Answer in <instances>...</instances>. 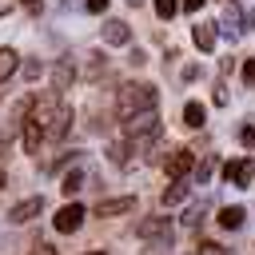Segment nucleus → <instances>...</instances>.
Instances as JSON below:
<instances>
[{
  "label": "nucleus",
  "instance_id": "obj_1",
  "mask_svg": "<svg viewBox=\"0 0 255 255\" xmlns=\"http://www.w3.org/2000/svg\"><path fill=\"white\" fill-rule=\"evenodd\" d=\"M155 104H159V88H155V84H124V88H120V104H116V112L128 120V116L147 112V108H155Z\"/></svg>",
  "mask_w": 255,
  "mask_h": 255
},
{
  "label": "nucleus",
  "instance_id": "obj_2",
  "mask_svg": "<svg viewBox=\"0 0 255 255\" xmlns=\"http://www.w3.org/2000/svg\"><path fill=\"white\" fill-rule=\"evenodd\" d=\"M159 131H163V124H159L155 108L135 112V116H128V120H124V135H128V143H131V147H147L151 139H159Z\"/></svg>",
  "mask_w": 255,
  "mask_h": 255
},
{
  "label": "nucleus",
  "instance_id": "obj_3",
  "mask_svg": "<svg viewBox=\"0 0 255 255\" xmlns=\"http://www.w3.org/2000/svg\"><path fill=\"white\" fill-rule=\"evenodd\" d=\"M135 235L139 239H151L155 247H171V219L167 215H151V219H143L135 227Z\"/></svg>",
  "mask_w": 255,
  "mask_h": 255
},
{
  "label": "nucleus",
  "instance_id": "obj_4",
  "mask_svg": "<svg viewBox=\"0 0 255 255\" xmlns=\"http://www.w3.org/2000/svg\"><path fill=\"white\" fill-rule=\"evenodd\" d=\"M84 207L80 203H68V207H60L56 215H52V223H56V231H64V235H72V231H80V223H84Z\"/></svg>",
  "mask_w": 255,
  "mask_h": 255
},
{
  "label": "nucleus",
  "instance_id": "obj_5",
  "mask_svg": "<svg viewBox=\"0 0 255 255\" xmlns=\"http://www.w3.org/2000/svg\"><path fill=\"white\" fill-rule=\"evenodd\" d=\"M191 163H195V147H175V151L167 155V175H171V179H187Z\"/></svg>",
  "mask_w": 255,
  "mask_h": 255
},
{
  "label": "nucleus",
  "instance_id": "obj_6",
  "mask_svg": "<svg viewBox=\"0 0 255 255\" xmlns=\"http://www.w3.org/2000/svg\"><path fill=\"white\" fill-rule=\"evenodd\" d=\"M223 179L235 183V187H251V179H255V163H251V159H231V163L223 167Z\"/></svg>",
  "mask_w": 255,
  "mask_h": 255
},
{
  "label": "nucleus",
  "instance_id": "obj_7",
  "mask_svg": "<svg viewBox=\"0 0 255 255\" xmlns=\"http://www.w3.org/2000/svg\"><path fill=\"white\" fill-rule=\"evenodd\" d=\"M135 207V199L131 195H120V199H100L96 207H92V215H100V219H112V215H128Z\"/></svg>",
  "mask_w": 255,
  "mask_h": 255
},
{
  "label": "nucleus",
  "instance_id": "obj_8",
  "mask_svg": "<svg viewBox=\"0 0 255 255\" xmlns=\"http://www.w3.org/2000/svg\"><path fill=\"white\" fill-rule=\"evenodd\" d=\"M40 211H44V199H40V195H28V199H20V203L8 211V219H12V223H32Z\"/></svg>",
  "mask_w": 255,
  "mask_h": 255
},
{
  "label": "nucleus",
  "instance_id": "obj_9",
  "mask_svg": "<svg viewBox=\"0 0 255 255\" xmlns=\"http://www.w3.org/2000/svg\"><path fill=\"white\" fill-rule=\"evenodd\" d=\"M68 128H72V112H68V108H56V112H52V120H48L44 139H64V135H68Z\"/></svg>",
  "mask_w": 255,
  "mask_h": 255
},
{
  "label": "nucleus",
  "instance_id": "obj_10",
  "mask_svg": "<svg viewBox=\"0 0 255 255\" xmlns=\"http://www.w3.org/2000/svg\"><path fill=\"white\" fill-rule=\"evenodd\" d=\"M24 151H40V143H44V124L40 120H32L28 112H24Z\"/></svg>",
  "mask_w": 255,
  "mask_h": 255
},
{
  "label": "nucleus",
  "instance_id": "obj_11",
  "mask_svg": "<svg viewBox=\"0 0 255 255\" xmlns=\"http://www.w3.org/2000/svg\"><path fill=\"white\" fill-rule=\"evenodd\" d=\"M72 80H76V64H72V60H60V64L52 68V92L72 88Z\"/></svg>",
  "mask_w": 255,
  "mask_h": 255
},
{
  "label": "nucleus",
  "instance_id": "obj_12",
  "mask_svg": "<svg viewBox=\"0 0 255 255\" xmlns=\"http://www.w3.org/2000/svg\"><path fill=\"white\" fill-rule=\"evenodd\" d=\"M104 40H108V44H128V40H131V28H128L124 20H108V24H104Z\"/></svg>",
  "mask_w": 255,
  "mask_h": 255
},
{
  "label": "nucleus",
  "instance_id": "obj_13",
  "mask_svg": "<svg viewBox=\"0 0 255 255\" xmlns=\"http://www.w3.org/2000/svg\"><path fill=\"white\" fill-rule=\"evenodd\" d=\"M187 191H191V187H187V179H171V187L163 191V207H175V203H183V199H187Z\"/></svg>",
  "mask_w": 255,
  "mask_h": 255
},
{
  "label": "nucleus",
  "instance_id": "obj_14",
  "mask_svg": "<svg viewBox=\"0 0 255 255\" xmlns=\"http://www.w3.org/2000/svg\"><path fill=\"white\" fill-rule=\"evenodd\" d=\"M191 36H195V48H199V52H211V48H215V28H211V24H195Z\"/></svg>",
  "mask_w": 255,
  "mask_h": 255
},
{
  "label": "nucleus",
  "instance_id": "obj_15",
  "mask_svg": "<svg viewBox=\"0 0 255 255\" xmlns=\"http://www.w3.org/2000/svg\"><path fill=\"white\" fill-rule=\"evenodd\" d=\"M219 32H223L227 40H239V12H235V8H227V12H223V20H219Z\"/></svg>",
  "mask_w": 255,
  "mask_h": 255
},
{
  "label": "nucleus",
  "instance_id": "obj_16",
  "mask_svg": "<svg viewBox=\"0 0 255 255\" xmlns=\"http://www.w3.org/2000/svg\"><path fill=\"white\" fill-rule=\"evenodd\" d=\"M243 207H223L219 211V227H227V231H235V227H243Z\"/></svg>",
  "mask_w": 255,
  "mask_h": 255
},
{
  "label": "nucleus",
  "instance_id": "obj_17",
  "mask_svg": "<svg viewBox=\"0 0 255 255\" xmlns=\"http://www.w3.org/2000/svg\"><path fill=\"white\" fill-rule=\"evenodd\" d=\"M16 64H20V56H16L12 48H0V84H4V80L16 72Z\"/></svg>",
  "mask_w": 255,
  "mask_h": 255
},
{
  "label": "nucleus",
  "instance_id": "obj_18",
  "mask_svg": "<svg viewBox=\"0 0 255 255\" xmlns=\"http://www.w3.org/2000/svg\"><path fill=\"white\" fill-rule=\"evenodd\" d=\"M203 120H207L203 104H187V108H183V124H187V128H203Z\"/></svg>",
  "mask_w": 255,
  "mask_h": 255
},
{
  "label": "nucleus",
  "instance_id": "obj_19",
  "mask_svg": "<svg viewBox=\"0 0 255 255\" xmlns=\"http://www.w3.org/2000/svg\"><path fill=\"white\" fill-rule=\"evenodd\" d=\"M80 187H84V171H68V175L60 179V191H64V195H76Z\"/></svg>",
  "mask_w": 255,
  "mask_h": 255
},
{
  "label": "nucleus",
  "instance_id": "obj_20",
  "mask_svg": "<svg viewBox=\"0 0 255 255\" xmlns=\"http://www.w3.org/2000/svg\"><path fill=\"white\" fill-rule=\"evenodd\" d=\"M128 151H131V143H112V147H108V159H112L116 167H124V163H128Z\"/></svg>",
  "mask_w": 255,
  "mask_h": 255
},
{
  "label": "nucleus",
  "instance_id": "obj_21",
  "mask_svg": "<svg viewBox=\"0 0 255 255\" xmlns=\"http://www.w3.org/2000/svg\"><path fill=\"white\" fill-rule=\"evenodd\" d=\"M203 211H207L203 203H191L187 215H183V227H199V223H203Z\"/></svg>",
  "mask_w": 255,
  "mask_h": 255
},
{
  "label": "nucleus",
  "instance_id": "obj_22",
  "mask_svg": "<svg viewBox=\"0 0 255 255\" xmlns=\"http://www.w3.org/2000/svg\"><path fill=\"white\" fill-rule=\"evenodd\" d=\"M211 171H215V155H207V159L195 167V183H207V179H211Z\"/></svg>",
  "mask_w": 255,
  "mask_h": 255
},
{
  "label": "nucleus",
  "instance_id": "obj_23",
  "mask_svg": "<svg viewBox=\"0 0 255 255\" xmlns=\"http://www.w3.org/2000/svg\"><path fill=\"white\" fill-rule=\"evenodd\" d=\"M175 8H179V0H155V16H159V20H171Z\"/></svg>",
  "mask_w": 255,
  "mask_h": 255
},
{
  "label": "nucleus",
  "instance_id": "obj_24",
  "mask_svg": "<svg viewBox=\"0 0 255 255\" xmlns=\"http://www.w3.org/2000/svg\"><path fill=\"white\" fill-rule=\"evenodd\" d=\"M199 255H227L223 243H199Z\"/></svg>",
  "mask_w": 255,
  "mask_h": 255
},
{
  "label": "nucleus",
  "instance_id": "obj_25",
  "mask_svg": "<svg viewBox=\"0 0 255 255\" xmlns=\"http://www.w3.org/2000/svg\"><path fill=\"white\" fill-rule=\"evenodd\" d=\"M88 56H92V60H88V76H96V72L104 68V56H100V52H88Z\"/></svg>",
  "mask_w": 255,
  "mask_h": 255
},
{
  "label": "nucleus",
  "instance_id": "obj_26",
  "mask_svg": "<svg viewBox=\"0 0 255 255\" xmlns=\"http://www.w3.org/2000/svg\"><path fill=\"white\" fill-rule=\"evenodd\" d=\"M243 84H247V88H255V60H247V64H243Z\"/></svg>",
  "mask_w": 255,
  "mask_h": 255
},
{
  "label": "nucleus",
  "instance_id": "obj_27",
  "mask_svg": "<svg viewBox=\"0 0 255 255\" xmlns=\"http://www.w3.org/2000/svg\"><path fill=\"white\" fill-rule=\"evenodd\" d=\"M128 60H131L135 68H143V64H147V52H139V48H131V52H128Z\"/></svg>",
  "mask_w": 255,
  "mask_h": 255
},
{
  "label": "nucleus",
  "instance_id": "obj_28",
  "mask_svg": "<svg viewBox=\"0 0 255 255\" xmlns=\"http://www.w3.org/2000/svg\"><path fill=\"white\" fill-rule=\"evenodd\" d=\"M36 76H40V60H28L24 64V80H36Z\"/></svg>",
  "mask_w": 255,
  "mask_h": 255
},
{
  "label": "nucleus",
  "instance_id": "obj_29",
  "mask_svg": "<svg viewBox=\"0 0 255 255\" xmlns=\"http://www.w3.org/2000/svg\"><path fill=\"white\" fill-rule=\"evenodd\" d=\"M84 8H88V12H104V8H108V0H84Z\"/></svg>",
  "mask_w": 255,
  "mask_h": 255
},
{
  "label": "nucleus",
  "instance_id": "obj_30",
  "mask_svg": "<svg viewBox=\"0 0 255 255\" xmlns=\"http://www.w3.org/2000/svg\"><path fill=\"white\" fill-rule=\"evenodd\" d=\"M239 139H243L247 147H255V128H243V131H239Z\"/></svg>",
  "mask_w": 255,
  "mask_h": 255
},
{
  "label": "nucleus",
  "instance_id": "obj_31",
  "mask_svg": "<svg viewBox=\"0 0 255 255\" xmlns=\"http://www.w3.org/2000/svg\"><path fill=\"white\" fill-rule=\"evenodd\" d=\"M32 255H56V247H48V243H36V247H32Z\"/></svg>",
  "mask_w": 255,
  "mask_h": 255
},
{
  "label": "nucleus",
  "instance_id": "obj_32",
  "mask_svg": "<svg viewBox=\"0 0 255 255\" xmlns=\"http://www.w3.org/2000/svg\"><path fill=\"white\" fill-rule=\"evenodd\" d=\"M20 4H24L28 12H40V4H44V0H20Z\"/></svg>",
  "mask_w": 255,
  "mask_h": 255
},
{
  "label": "nucleus",
  "instance_id": "obj_33",
  "mask_svg": "<svg viewBox=\"0 0 255 255\" xmlns=\"http://www.w3.org/2000/svg\"><path fill=\"white\" fill-rule=\"evenodd\" d=\"M183 8H187V12H199V8H203V0H183Z\"/></svg>",
  "mask_w": 255,
  "mask_h": 255
},
{
  "label": "nucleus",
  "instance_id": "obj_34",
  "mask_svg": "<svg viewBox=\"0 0 255 255\" xmlns=\"http://www.w3.org/2000/svg\"><path fill=\"white\" fill-rule=\"evenodd\" d=\"M0 187H4V167H0Z\"/></svg>",
  "mask_w": 255,
  "mask_h": 255
},
{
  "label": "nucleus",
  "instance_id": "obj_35",
  "mask_svg": "<svg viewBox=\"0 0 255 255\" xmlns=\"http://www.w3.org/2000/svg\"><path fill=\"white\" fill-rule=\"evenodd\" d=\"M88 255H104V251H88Z\"/></svg>",
  "mask_w": 255,
  "mask_h": 255
}]
</instances>
